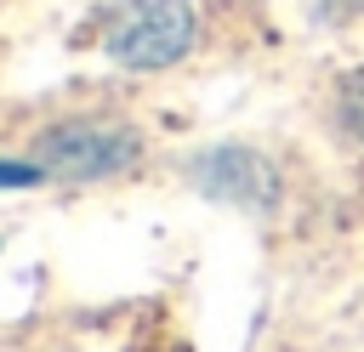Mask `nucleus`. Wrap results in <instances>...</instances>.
<instances>
[{
  "mask_svg": "<svg viewBox=\"0 0 364 352\" xmlns=\"http://www.w3.org/2000/svg\"><path fill=\"white\" fill-rule=\"evenodd\" d=\"M341 108H347V125L364 136V74H353V79H347V97H341Z\"/></svg>",
  "mask_w": 364,
  "mask_h": 352,
  "instance_id": "3",
  "label": "nucleus"
},
{
  "mask_svg": "<svg viewBox=\"0 0 364 352\" xmlns=\"http://www.w3.org/2000/svg\"><path fill=\"white\" fill-rule=\"evenodd\" d=\"M193 45V0H114L102 11V51L119 68H171Z\"/></svg>",
  "mask_w": 364,
  "mask_h": 352,
  "instance_id": "1",
  "label": "nucleus"
},
{
  "mask_svg": "<svg viewBox=\"0 0 364 352\" xmlns=\"http://www.w3.org/2000/svg\"><path fill=\"white\" fill-rule=\"evenodd\" d=\"M46 176H68V182H91V176H114L136 159V136L125 125H102V119H68L57 131L40 136L34 148Z\"/></svg>",
  "mask_w": 364,
  "mask_h": 352,
  "instance_id": "2",
  "label": "nucleus"
},
{
  "mask_svg": "<svg viewBox=\"0 0 364 352\" xmlns=\"http://www.w3.org/2000/svg\"><path fill=\"white\" fill-rule=\"evenodd\" d=\"M46 170L40 165H17V159H0V187H28V182H40Z\"/></svg>",
  "mask_w": 364,
  "mask_h": 352,
  "instance_id": "4",
  "label": "nucleus"
}]
</instances>
